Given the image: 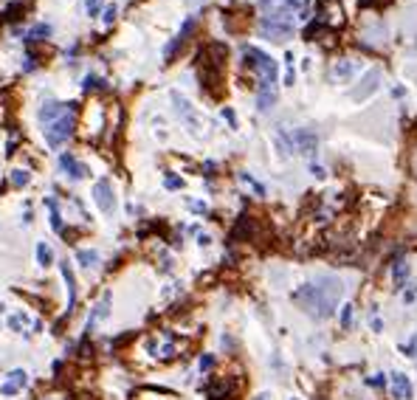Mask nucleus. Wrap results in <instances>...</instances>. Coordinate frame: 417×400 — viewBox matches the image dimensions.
<instances>
[{
  "label": "nucleus",
  "instance_id": "obj_1",
  "mask_svg": "<svg viewBox=\"0 0 417 400\" xmlns=\"http://www.w3.org/2000/svg\"><path fill=\"white\" fill-rule=\"evenodd\" d=\"M293 299L313 316V319H327L336 313V305L341 299V282L339 279H319L296 287Z\"/></svg>",
  "mask_w": 417,
  "mask_h": 400
},
{
  "label": "nucleus",
  "instance_id": "obj_2",
  "mask_svg": "<svg viewBox=\"0 0 417 400\" xmlns=\"http://www.w3.org/2000/svg\"><path fill=\"white\" fill-rule=\"evenodd\" d=\"M40 122H43V135L51 149H60L70 138L76 127V107L73 102H45L40 107Z\"/></svg>",
  "mask_w": 417,
  "mask_h": 400
},
{
  "label": "nucleus",
  "instance_id": "obj_3",
  "mask_svg": "<svg viewBox=\"0 0 417 400\" xmlns=\"http://www.w3.org/2000/svg\"><path fill=\"white\" fill-rule=\"evenodd\" d=\"M243 57H245V65L254 68L257 79H260V93H257V107L262 113L274 107L277 102V79H279V70H277V62L271 60L265 51L254 48V45H245L243 48Z\"/></svg>",
  "mask_w": 417,
  "mask_h": 400
},
{
  "label": "nucleus",
  "instance_id": "obj_4",
  "mask_svg": "<svg viewBox=\"0 0 417 400\" xmlns=\"http://www.w3.org/2000/svg\"><path fill=\"white\" fill-rule=\"evenodd\" d=\"M293 26H296V17H285V14H262L260 17V34L274 40V43H282L287 37H293Z\"/></svg>",
  "mask_w": 417,
  "mask_h": 400
},
{
  "label": "nucleus",
  "instance_id": "obj_5",
  "mask_svg": "<svg viewBox=\"0 0 417 400\" xmlns=\"http://www.w3.org/2000/svg\"><path fill=\"white\" fill-rule=\"evenodd\" d=\"M310 3L307 0H260V11L262 14H285V17H299L307 20Z\"/></svg>",
  "mask_w": 417,
  "mask_h": 400
},
{
  "label": "nucleus",
  "instance_id": "obj_6",
  "mask_svg": "<svg viewBox=\"0 0 417 400\" xmlns=\"http://www.w3.org/2000/svg\"><path fill=\"white\" fill-rule=\"evenodd\" d=\"M290 138H293V149L296 152H302V155H313L316 147H319V135L307 127H299V130L290 133Z\"/></svg>",
  "mask_w": 417,
  "mask_h": 400
},
{
  "label": "nucleus",
  "instance_id": "obj_7",
  "mask_svg": "<svg viewBox=\"0 0 417 400\" xmlns=\"http://www.w3.org/2000/svg\"><path fill=\"white\" fill-rule=\"evenodd\" d=\"M93 200H96V206H99L104 214H113V209H116V195H113V186H110V181H96V186H93Z\"/></svg>",
  "mask_w": 417,
  "mask_h": 400
},
{
  "label": "nucleus",
  "instance_id": "obj_8",
  "mask_svg": "<svg viewBox=\"0 0 417 400\" xmlns=\"http://www.w3.org/2000/svg\"><path fill=\"white\" fill-rule=\"evenodd\" d=\"M169 96H172V102H175V110H178V116H183V122L189 124V130L200 133V119H198V113L192 110V105H189V102H186V99H183V96L178 93V90H172Z\"/></svg>",
  "mask_w": 417,
  "mask_h": 400
},
{
  "label": "nucleus",
  "instance_id": "obj_9",
  "mask_svg": "<svg viewBox=\"0 0 417 400\" xmlns=\"http://www.w3.org/2000/svg\"><path fill=\"white\" fill-rule=\"evenodd\" d=\"M389 389L395 400H412V381L403 372H392L389 375Z\"/></svg>",
  "mask_w": 417,
  "mask_h": 400
},
{
  "label": "nucleus",
  "instance_id": "obj_10",
  "mask_svg": "<svg viewBox=\"0 0 417 400\" xmlns=\"http://www.w3.org/2000/svg\"><path fill=\"white\" fill-rule=\"evenodd\" d=\"M26 383H28V372H26V369H11L9 381L0 386V395H17Z\"/></svg>",
  "mask_w": 417,
  "mask_h": 400
},
{
  "label": "nucleus",
  "instance_id": "obj_11",
  "mask_svg": "<svg viewBox=\"0 0 417 400\" xmlns=\"http://www.w3.org/2000/svg\"><path fill=\"white\" fill-rule=\"evenodd\" d=\"M378 82H381V73H378V70H369V73L364 76V82H361V87L352 90V99H355V102H364L369 93L378 90Z\"/></svg>",
  "mask_w": 417,
  "mask_h": 400
},
{
  "label": "nucleus",
  "instance_id": "obj_12",
  "mask_svg": "<svg viewBox=\"0 0 417 400\" xmlns=\"http://www.w3.org/2000/svg\"><path fill=\"white\" fill-rule=\"evenodd\" d=\"M60 166L65 169V175H70V178H73V181H82V178L87 175V166L79 164V161L70 155V152H65V155L60 158Z\"/></svg>",
  "mask_w": 417,
  "mask_h": 400
},
{
  "label": "nucleus",
  "instance_id": "obj_13",
  "mask_svg": "<svg viewBox=\"0 0 417 400\" xmlns=\"http://www.w3.org/2000/svg\"><path fill=\"white\" fill-rule=\"evenodd\" d=\"M62 279H65V285H68V313H70L73 305H76V279H73V270H70L68 260L62 262Z\"/></svg>",
  "mask_w": 417,
  "mask_h": 400
},
{
  "label": "nucleus",
  "instance_id": "obj_14",
  "mask_svg": "<svg viewBox=\"0 0 417 400\" xmlns=\"http://www.w3.org/2000/svg\"><path fill=\"white\" fill-rule=\"evenodd\" d=\"M107 313H110V296L104 293V299L93 307V313L87 316V330H93V327L102 322V319H107Z\"/></svg>",
  "mask_w": 417,
  "mask_h": 400
},
{
  "label": "nucleus",
  "instance_id": "obj_15",
  "mask_svg": "<svg viewBox=\"0 0 417 400\" xmlns=\"http://www.w3.org/2000/svg\"><path fill=\"white\" fill-rule=\"evenodd\" d=\"M409 279V262L398 260L395 265H392V282H395V287H403Z\"/></svg>",
  "mask_w": 417,
  "mask_h": 400
},
{
  "label": "nucleus",
  "instance_id": "obj_16",
  "mask_svg": "<svg viewBox=\"0 0 417 400\" xmlns=\"http://www.w3.org/2000/svg\"><path fill=\"white\" fill-rule=\"evenodd\" d=\"M277 147H279V152H282V155H290V152H296V149H293V138H290V133H285V130L277 133Z\"/></svg>",
  "mask_w": 417,
  "mask_h": 400
},
{
  "label": "nucleus",
  "instance_id": "obj_17",
  "mask_svg": "<svg viewBox=\"0 0 417 400\" xmlns=\"http://www.w3.org/2000/svg\"><path fill=\"white\" fill-rule=\"evenodd\" d=\"M333 73H336V76H339V79H349V76H352V73H355V62H349V60L339 62Z\"/></svg>",
  "mask_w": 417,
  "mask_h": 400
},
{
  "label": "nucleus",
  "instance_id": "obj_18",
  "mask_svg": "<svg viewBox=\"0 0 417 400\" xmlns=\"http://www.w3.org/2000/svg\"><path fill=\"white\" fill-rule=\"evenodd\" d=\"M48 34H51V26L40 23V26H34V28H31V31L26 34V40H28V43H34V40H45Z\"/></svg>",
  "mask_w": 417,
  "mask_h": 400
},
{
  "label": "nucleus",
  "instance_id": "obj_19",
  "mask_svg": "<svg viewBox=\"0 0 417 400\" xmlns=\"http://www.w3.org/2000/svg\"><path fill=\"white\" fill-rule=\"evenodd\" d=\"M45 206L51 209V226H54V231H62V217H60V209H57V200L48 198V200H45Z\"/></svg>",
  "mask_w": 417,
  "mask_h": 400
},
{
  "label": "nucleus",
  "instance_id": "obj_20",
  "mask_svg": "<svg viewBox=\"0 0 417 400\" xmlns=\"http://www.w3.org/2000/svg\"><path fill=\"white\" fill-rule=\"evenodd\" d=\"M76 260L85 265V268H93L96 262H99V254L96 251H87V248H82V251H76Z\"/></svg>",
  "mask_w": 417,
  "mask_h": 400
},
{
  "label": "nucleus",
  "instance_id": "obj_21",
  "mask_svg": "<svg viewBox=\"0 0 417 400\" xmlns=\"http://www.w3.org/2000/svg\"><path fill=\"white\" fill-rule=\"evenodd\" d=\"M37 260H40V265H51L54 254H51V248H48L45 243H40V245H37Z\"/></svg>",
  "mask_w": 417,
  "mask_h": 400
},
{
  "label": "nucleus",
  "instance_id": "obj_22",
  "mask_svg": "<svg viewBox=\"0 0 417 400\" xmlns=\"http://www.w3.org/2000/svg\"><path fill=\"white\" fill-rule=\"evenodd\" d=\"M403 355H409V358H417V333L415 335H412V341H409V344H403Z\"/></svg>",
  "mask_w": 417,
  "mask_h": 400
},
{
  "label": "nucleus",
  "instance_id": "obj_23",
  "mask_svg": "<svg viewBox=\"0 0 417 400\" xmlns=\"http://www.w3.org/2000/svg\"><path fill=\"white\" fill-rule=\"evenodd\" d=\"M349 324H352V305H344V310H341V327L347 330Z\"/></svg>",
  "mask_w": 417,
  "mask_h": 400
},
{
  "label": "nucleus",
  "instance_id": "obj_24",
  "mask_svg": "<svg viewBox=\"0 0 417 400\" xmlns=\"http://www.w3.org/2000/svg\"><path fill=\"white\" fill-rule=\"evenodd\" d=\"M20 11H23V3H11L9 9H6V17H9V20H17V17H23Z\"/></svg>",
  "mask_w": 417,
  "mask_h": 400
},
{
  "label": "nucleus",
  "instance_id": "obj_25",
  "mask_svg": "<svg viewBox=\"0 0 417 400\" xmlns=\"http://www.w3.org/2000/svg\"><path fill=\"white\" fill-rule=\"evenodd\" d=\"M85 9H87V14H90V17H96V14H99V9H102V0H85Z\"/></svg>",
  "mask_w": 417,
  "mask_h": 400
},
{
  "label": "nucleus",
  "instance_id": "obj_26",
  "mask_svg": "<svg viewBox=\"0 0 417 400\" xmlns=\"http://www.w3.org/2000/svg\"><path fill=\"white\" fill-rule=\"evenodd\" d=\"M11 181H14V186H23V183H28V172H26V169H14Z\"/></svg>",
  "mask_w": 417,
  "mask_h": 400
},
{
  "label": "nucleus",
  "instance_id": "obj_27",
  "mask_svg": "<svg viewBox=\"0 0 417 400\" xmlns=\"http://www.w3.org/2000/svg\"><path fill=\"white\" fill-rule=\"evenodd\" d=\"M164 186H166V189H181V186H183V181H181V178H175V175H166Z\"/></svg>",
  "mask_w": 417,
  "mask_h": 400
},
{
  "label": "nucleus",
  "instance_id": "obj_28",
  "mask_svg": "<svg viewBox=\"0 0 417 400\" xmlns=\"http://www.w3.org/2000/svg\"><path fill=\"white\" fill-rule=\"evenodd\" d=\"M90 87H102V79L87 76V79H85V90H90Z\"/></svg>",
  "mask_w": 417,
  "mask_h": 400
},
{
  "label": "nucleus",
  "instance_id": "obj_29",
  "mask_svg": "<svg viewBox=\"0 0 417 400\" xmlns=\"http://www.w3.org/2000/svg\"><path fill=\"white\" fill-rule=\"evenodd\" d=\"M116 20V6H107L104 9V23H113Z\"/></svg>",
  "mask_w": 417,
  "mask_h": 400
},
{
  "label": "nucleus",
  "instance_id": "obj_30",
  "mask_svg": "<svg viewBox=\"0 0 417 400\" xmlns=\"http://www.w3.org/2000/svg\"><path fill=\"white\" fill-rule=\"evenodd\" d=\"M211 364H214V358H211V355H203V358H200V369H208Z\"/></svg>",
  "mask_w": 417,
  "mask_h": 400
},
{
  "label": "nucleus",
  "instance_id": "obj_31",
  "mask_svg": "<svg viewBox=\"0 0 417 400\" xmlns=\"http://www.w3.org/2000/svg\"><path fill=\"white\" fill-rule=\"evenodd\" d=\"M172 355H175V347L172 344H166V347L161 349V358H172Z\"/></svg>",
  "mask_w": 417,
  "mask_h": 400
},
{
  "label": "nucleus",
  "instance_id": "obj_32",
  "mask_svg": "<svg viewBox=\"0 0 417 400\" xmlns=\"http://www.w3.org/2000/svg\"><path fill=\"white\" fill-rule=\"evenodd\" d=\"M189 209H195V211H206V206H203V203H198V200H189Z\"/></svg>",
  "mask_w": 417,
  "mask_h": 400
}]
</instances>
